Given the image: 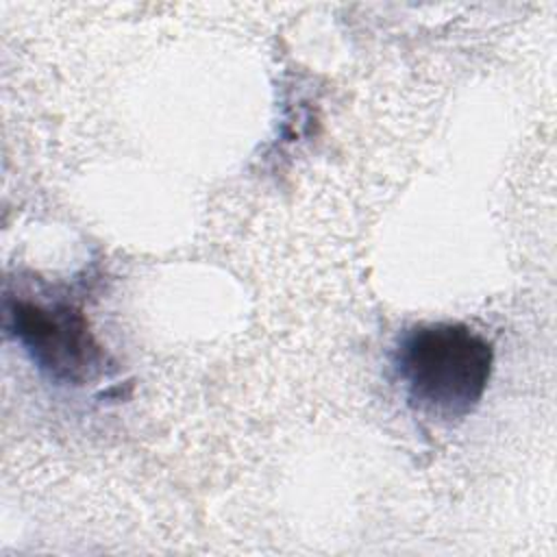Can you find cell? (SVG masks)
Returning a JSON list of instances; mask_svg holds the SVG:
<instances>
[{"label": "cell", "mask_w": 557, "mask_h": 557, "mask_svg": "<svg viewBox=\"0 0 557 557\" xmlns=\"http://www.w3.org/2000/svg\"><path fill=\"white\" fill-rule=\"evenodd\" d=\"M492 366V344L457 322L411 329L396 355L411 407L446 422L466 418L481 403Z\"/></svg>", "instance_id": "cell-1"}, {"label": "cell", "mask_w": 557, "mask_h": 557, "mask_svg": "<svg viewBox=\"0 0 557 557\" xmlns=\"http://www.w3.org/2000/svg\"><path fill=\"white\" fill-rule=\"evenodd\" d=\"M7 318L20 344L50 379L83 385L102 370L104 350L78 307L15 300L9 305Z\"/></svg>", "instance_id": "cell-2"}]
</instances>
